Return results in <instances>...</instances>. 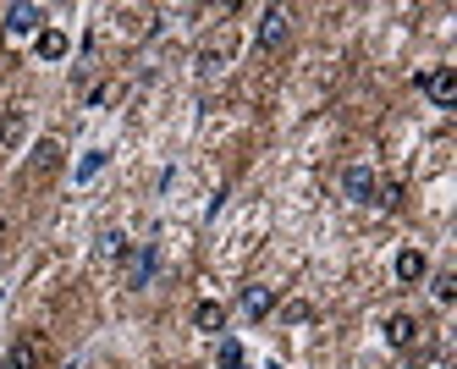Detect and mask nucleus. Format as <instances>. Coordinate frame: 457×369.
<instances>
[{
	"label": "nucleus",
	"instance_id": "obj_15",
	"mask_svg": "<svg viewBox=\"0 0 457 369\" xmlns=\"http://www.w3.org/2000/svg\"><path fill=\"white\" fill-rule=\"evenodd\" d=\"M375 205L380 210H403V182H380L375 188Z\"/></svg>",
	"mask_w": 457,
	"mask_h": 369
},
{
	"label": "nucleus",
	"instance_id": "obj_23",
	"mask_svg": "<svg viewBox=\"0 0 457 369\" xmlns=\"http://www.w3.org/2000/svg\"><path fill=\"white\" fill-rule=\"evenodd\" d=\"M0 271H6V254H0Z\"/></svg>",
	"mask_w": 457,
	"mask_h": 369
},
{
	"label": "nucleus",
	"instance_id": "obj_5",
	"mask_svg": "<svg viewBox=\"0 0 457 369\" xmlns=\"http://www.w3.org/2000/svg\"><path fill=\"white\" fill-rule=\"evenodd\" d=\"M45 364V342L34 337V331H22V337L6 348V364H0V369H39Z\"/></svg>",
	"mask_w": 457,
	"mask_h": 369
},
{
	"label": "nucleus",
	"instance_id": "obj_10",
	"mask_svg": "<svg viewBox=\"0 0 457 369\" xmlns=\"http://www.w3.org/2000/svg\"><path fill=\"white\" fill-rule=\"evenodd\" d=\"M28 138V111L22 105H12L6 116H0V149H17Z\"/></svg>",
	"mask_w": 457,
	"mask_h": 369
},
{
	"label": "nucleus",
	"instance_id": "obj_17",
	"mask_svg": "<svg viewBox=\"0 0 457 369\" xmlns=\"http://www.w3.org/2000/svg\"><path fill=\"white\" fill-rule=\"evenodd\" d=\"M100 254H105V259H127V238H121V231H105V238H100Z\"/></svg>",
	"mask_w": 457,
	"mask_h": 369
},
{
	"label": "nucleus",
	"instance_id": "obj_12",
	"mask_svg": "<svg viewBox=\"0 0 457 369\" xmlns=\"http://www.w3.org/2000/svg\"><path fill=\"white\" fill-rule=\"evenodd\" d=\"M193 325H199V331H220V325H226V304L199 298V304H193Z\"/></svg>",
	"mask_w": 457,
	"mask_h": 369
},
{
	"label": "nucleus",
	"instance_id": "obj_21",
	"mask_svg": "<svg viewBox=\"0 0 457 369\" xmlns=\"http://www.w3.org/2000/svg\"><path fill=\"white\" fill-rule=\"evenodd\" d=\"M309 314H314V309H309V304H287V320H292V325H303V320H309Z\"/></svg>",
	"mask_w": 457,
	"mask_h": 369
},
{
	"label": "nucleus",
	"instance_id": "obj_7",
	"mask_svg": "<svg viewBox=\"0 0 457 369\" xmlns=\"http://www.w3.org/2000/svg\"><path fill=\"white\" fill-rule=\"evenodd\" d=\"M276 287H243V314L248 320H265V314H276Z\"/></svg>",
	"mask_w": 457,
	"mask_h": 369
},
{
	"label": "nucleus",
	"instance_id": "obj_14",
	"mask_svg": "<svg viewBox=\"0 0 457 369\" xmlns=\"http://www.w3.org/2000/svg\"><path fill=\"white\" fill-rule=\"evenodd\" d=\"M55 165H61V144H55V138H45V144L34 149V172L45 177V172H55Z\"/></svg>",
	"mask_w": 457,
	"mask_h": 369
},
{
	"label": "nucleus",
	"instance_id": "obj_4",
	"mask_svg": "<svg viewBox=\"0 0 457 369\" xmlns=\"http://www.w3.org/2000/svg\"><path fill=\"white\" fill-rule=\"evenodd\" d=\"M0 28H6L12 39H28V33L39 39V28H45V12H39V6H6V12H0Z\"/></svg>",
	"mask_w": 457,
	"mask_h": 369
},
{
	"label": "nucleus",
	"instance_id": "obj_19",
	"mask_svg": "<svg viewBox=\"0 0 457 369\" xmlns=\"http://www.w3.org/2000/svg\"><path fill=\"white\" fill-rule=\"evenodd\" d=\"M100 165H105V149H94V155L78 165V182H94V172H100Z\"/></svg>",
	"mask_w": 457,
	"mask_h": 369
},
{
	"label": "nucleus",
	"instance_id": "obj_1",
	"mask_svg": "<svg viewBox=\"0 0 457 369\" xmlns=\"http://www.w3.org/2000/svg\"><path fill=\"white\" fill-rule=\"evenodd\" d=\"M419 88L430 94V105H441V111L457 105V72H452V66H430V72H419Z\"/></svg>",
	"mask_w": 457,
	"mask_h": 369
},
{
	"label": "nucleus",
	"instance_id": "obj_2",
	"mask_svg": "<svg viewBox=\"0 0 457 369\" xmlns=\"http://www.w3.org/2000/svg\"><path fill=\"white\" fill-rule=\"evenodd\" d=\"M287 33H292V12L287 6H265V12H259V50H281L287 45Z\"/></svg>",
	"mask_w": 457,
	"mask_h": 369
},
{
	"label": "nucleus",
	"instance_id": "obj_18",
	"mask_svg": "<svg viewBox=\"0 0 457 369\" xmlns=\"http://www.w3.org/2000/svg\"><path fill=\"white\" fill-rule=\"evenodd\" d=\"M215 364H220V369H243V348H237V342H220Z\"/></svg>",
	"mask_w": 457,
	"mask_h": 369
},
{
	"label": "nucleus",
	"instance_id": "obj_13",
	"mask_svg": "<svg viewBox=\"0 0 457 369\" xmlns=\"http://www.w3.org/2000/svg\"><path fill=\"white\" fill-rule=\"evenodd\" d=\"M226 61H232V39H215V45H204V55H199V72H220Z\"/></svg>",
	"mask_w": 457,
	"mask_h": 369
},
{
	"label": "nucleus",
	"instance_id": "obj_9",
	"mask_svg": "<svg viewBox=\"0 0 457 369\" xmlns=\"http://www.w3.org/2000/svg\"><path fill=\"white\" fill-rule=\"evenodd\" d=\"M424 276H430V259H424L419 248H403V254H397V281H403V287H419Z\"/></svg>",
	"mask_w": 457,
	"mask_h": 369
},
{
	"label": "nucleus",
	"instance_id": "obj_8",
	"mask_svg": "<svg viewBox=\"0 0 457 369\" xmlns=\"http://www.w3.org/2000/svg\"><path fill=\"white\" fill-rule=\"evenodd\" d=\"M149 276H154V248L149 243L127 248V287H149Z\"/></svg>",
	"mask_w": 457,
	"mask_h": 369
},
{
	"label": "nucleus",
	"instance_id": "obj_20",
	"mask_svg": "<svg viewBox=\"0 0 457 369\" xmlns=\"http://www.w3.org/2000/svg\"><path fill=\"white\" fill-rule=\"evenodd\" d=\"M111 99H116V88H111V83H100V88L88 94V105H111Z\"/></svg>",
	"mask_w": 457,
	"mask_h": 369
},
{
	"label": "nucleus",
	"instance_id": "obj_3",
	"mask_svg": "<svg viewBox=\"0 0 457 369\" xmlns=\"http://www.w3.org/2000/svg\"><path fill=\"white\" fill-rule=\"evenodd\" d=\"M375 188H380V177L370 172V165H347V172H342V193H347V205H375Z\"/></svg>",
	"mask_w": 457,
	"mask_h": 369
},
{
	"label": "nucleus",
	"instance_id": "obj_11",
	"mask_svg": "<svg viewBox=\"0 0 457 369\" xmlns=\"http://www.w3.org/2000/svg\"><path fill=\"white\" fill-rule=\"evenodd\" d=\"M34 50H39V61H67V50H72V39L61 28H39V39H34Z\"/></svg>",
	"mask_w": 457,
	"mask_h": 369
},
{
	"label": "nucleus",
	"instance_id": "obj_16",
	"mask_svg": "<svg viewBox=\"0 0 457 369\" xmlns=\"http://www.w3.org/2000/svg\"><path fill=\"white\" fill-rule=\"evenodd\" d=\"M430 292H436V304H452V298H457V276H452V271L430 276Z\"/></svg>",
	"mask_w": 457,
	"mask_h": 369
},
{
	"label": "nucleus",
	"instance_id": "obj_22",
	"mask_svg": "<svg viewBox=\"0 0 457 369\" xmlns=\"http://www.w3.org/2000/svg\"><path fill=\"white\" fill-rule=\"evenodd\" d=\"M0 238H6V215H0Z\"/></svg>",
	"mask_w": 457,
	"mask_h": 369
},
{
	"label": "nucleus",
	"instance_id": "obj_6",
	"mask_svg": "<svg viewBox=\"0 0 457 369\" xmlns=\"http://www.w3.org/2000/svg\"><path fill=\"white\" fill-rule=\"evenodd\" d=\"M419 337H424V325L413 320V314H391L386 320V342L397 348V353H408V348H419Z\"/></svg>",
	"mask_w": 457,
	"mask_h": 369
}]
</instances>
